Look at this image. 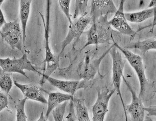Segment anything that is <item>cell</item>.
Instances as JSON below:
<instances>
[{
    "label": "cell",
    "mask_w": 156,
    "mask_h": 121,
    "mask_svg": "<svg viewBox=\"0 0 156 121\" xmlns=\"http://www.w3.org/2000/svg\"><path fill=\"white\" fill-rule=\"evenodd\" d=\"M51 1H47V16L46 22L44 16L41 12H39L40 15L42 19L44 30V37L45 39V55L44 63L46 64V68L44 70L41 75L50 76L51 73L57 69L58 66L59 58H55L53 54L49 45V23L50 17V5Z\"/></svg>",
    "instance_id": "cell-4"
},
{
    "label": "cell",
    "mask_w": 156,
    "mask_h": 121,
    "mask_svg": "<svg viewBox=\"0 0 156 121\" xmlns=\"http://www.w3.org/2000/svg\"><path fill=\"white\" fill-rule=\"evenodd\" d=\"M0 34L3 39L12 49L22 51V44H23V37L22 28L18 20L7 22L1 29Z\"/></svg>",
    "instance_id": "cell-7"
},
{
    "label": "cell",
    "mask_w": 156,
    "mask_h": 121,
    "mask_svg": "<svg viewBox=\"0 0 156 121\" xmlns=\"http://www.w3.org/2000/svg\"><path fill=\"white\" fill-rule=\"evenodd\" d=\"M4 2V1H0V32H1V29L7 22L4 15L3 12L1 7V5Z\"/></svg>",
    "instance_id": "cell-27"
},
{
    "label": "cell",
    "mask_w": 156,
    "mask_h": 121,
    "mask_svg": "<svg viewBox=\"0 0 156 121\" xmlns=\"http://www.w3.org/2000/svg\"><path fill=\"white\" fill-rule=\"evenodd\" d=\"M71 1L69 0H65V1H59V5L60 8L62 11L65 14L69 24V27H71L73 24V21L72 19V16L70 13V5Z\"/></svg>",
    "instance_id": "cell-23"
},
{
    "label": "cell",
    "mask_w": 156,
    "mask_h": 121,
    "mask_svg": "<svg viewBox=\"0 0 156 121\" xmlns=\"http://www.w3.org/2000/svg\"><path fill=\"white\" fill-rule=\"evenodd\" d=\"M0 67L5 72L19 73L28 79H30V78L25 72V70L37 73L40 75L42 74L32 64L26 53L19 59L0 58Z\"/></svg>",
    "instance_id": "cell-6"
},
{
    "label": "cell",
    "mask_w": 156,
    "mask_h": 121,
    "mask_svg": "<svg viewBox=\"0 0 156 121\" xmlns=\"http://www.w3.org/2000/svg\"><path fill=\"white\" fill-rule=\"evenodd\" d=\"M108 15L93 19L91 25L86 33L87 41L81 50L90 45L109 43L114 40L112 27L108 23Z\"/></svg>",
    "instance_id": "cell-1"
},
{
    "label": "cell",
    "mask_w": 156,
    "mask_h": 121,
    "mask_svg": "<svg viewBox=\"0 0 156 121\" xmlns=\"http://www.w3.org/2000/svg\"><path fill=\"white\" fill-rule=\"evenodd\" d=\"M77 121H91L84 99L73 98V100Z\"/></svg>",
    "instance_id": "cell-18"
},
{
    "label": "cell",
    "mask_w": 156,
    "mask_h": 121,
    "mask_svg": "<svg viewBox=\"0 0 156 121\" xmlns=\"http://www.w3.org/2000/svg\"><path fill=\"white\" fill-rule=\"evenodd\" d=\"M113 45L98 59H91L89 55H87L85 60L79 65L76 71V75L80 80L90 81L93 80L97 73L99 70L100 66L104 59L112 48Z\"/></svg>",
    "instance_id": "cell-8"
},
{
    "label": "cell",
    "mask_w": 156,
    "mask_h": 121,
    "mask_svg": "<svg viewBox=\"0 0 156 121\" xmlns=\"http://www.w3.org/2000/svg\"><path fill=\"white\" fill-rule=\"evenodd\" d=\"M13 81L9 73L5 72L0 67V89L8 94L13 86Z\"/></svg>",
    "instance_id": "cell-20"
},
{
    "label": "cell",
    "mask_w": 156,
    "mask_h": 121,
    "mask_svg": "<svg viewBox=\"0 0 156 121\" xmlns=\"http://www.w3.org/2000/svg\"><path fill=\"white\" fill-rule=\"evenodd\" d=\"M112 59V83L113 87L119 95L121 100L126 121H128L126 105L124 101L121 91V81L123 76L124 69L126 64V61L122 57V53L119 49H117L114 44L109 52Z\"/></svg>",
    "instance_id": "cell-2"
},
{
    "label": "cell",
    "mask_w": 156,
    "mask_h": 121,
    "mask_svg": "<svg viewBox=\"0 0 156 121\" xmlns=\"http://www.w3.org/2000/svg\"><path fill=\"white\" fill-rule=\"evenodd\" d=\"M64 121H77L76 116L74 105L72 100L70 101L69 111Z\"/></svg>",
    "instance_id": "cell-25"
},
{
    "label": "cell",
    "mask_w": 156,
    "mask_h": 121,
    "mask_svg": "<svg viewBox=\"0 0 156 121\" xmlns=\"http://www.w3.org/2000/svg\"><path fill=\"white\" fill-rule=\"evenodd\" d=\"M37 121H48L47 119L45 118V115L44 114L43 110L41 113L40 116L38 119Z\"/></svg>",
    "instance_id": "cell-28"
},
{
    "label": "cell",
    "mask_w": 156,
    "mask_h": 121,
    "mask_svg": "<svg viewBox=\"0 0 156 121\" xmlns=\"http://www.w3.org/2000/svg\"><path fill=\"white\" fill-rule=\"evenodd\" d=\"M88 1H76L75 9L74 11L73 19L85 16L88 14Z\"/></svg>",
    "instance_id": "cell-21"
},
{
    "label": "cell",
    "mask_w": 156,
    "mask_h": 121,
    "mask_svg": "<svg viewBox=\"0 0 156 121\" xmlns=\"http://www.w3.org/2000/svg\"><path fill=\"white\" fill-rule=\"evenodd\" d=\"M125 1H121L117 11L111 20L108 21L110 26L114 28L120 33L126 35L133 36L135 34V32L129 26L128 22L125 17L124 12V4Z\"/></svg>",
    "instance_id": "cell-12"
},
{
    "label": "cell",
    "mask_w": 156,
    "mask_h": 121,
    "mask_svg": "<svg viewBox=\"0 0 156 121\" xmlns=\"http://www.w3.org/2000/svg\"><path fill=\"white\" fill-rule=\"evenodd\" d=\"M13 83L22 92L24 98L43 104H47V99L44 97L39 87L32 84H21L16 81H14Z\"/></svg>",
    "instance_id": "cell-13"
},
{
    "label": "cell",
    "mask_w": 156,
    "mask_h": 121,
    "mask_svg": "<svg viewBox=\"0 0 156 121\" xmlns=\"http://www.w3.org/2000/svg\"><path fill=\"white\" fill-rule=\"evenodd\" d=\"M156 1H151L149 3V5L147 7V8H153L156 7Z\"/></svg>",
    "instance_id": "cell-29"
},
{
    "label": "cell",
    "mask_w": 156,
    "mask_h": 121,
    "mask_svg": "<svg viewBox=\"0 0 156 121\" xmlns=\"http://www.w3.org/2000/svg\"><path fill=\"white\" fill-rule=\"evenodd\" d=\"M27 99L26 98L19 100L16 105V121H27V117L25 111V105Z\"/></svg>",
    "instance_id": "cell-22"
},
{
    "label": "cell",
    "mask_w": 156,
    "mask_h": 121,
    "mask_svg": "<svg viewBox=\"0 0 156 121\" xmlns=\"http://www.w3.org/2000/svg\"><path fill=\"white\" fill-rule=\"evenodd\" d=\"M74 96L69 94L56 92H50L48 94V99L47 100V109L45 114V117L48 119L50 113L56 107L60 105L73 100Z\"/></svg>",
    "instance_id": "cell-15"
},
{
    "label": "cell",
    "mask_w": 156,
    "mask_h": 121,
    "mask_svg": "<svg viewBox=\"0 0 156 121\" xmlns=\"http://www.w3.org/2000/svg\"><path fill=\"white\" fill-rule=\"evenodd\" d=\"M156 7L147 8L135 12H125V17L128 22L133 23H142L156 15Z\"/></svg>",
    "instance_id": "cell-17"
},
{
    "label": "cell",
    "mask_w": 156,
    "mask_h": 121,
    "mask_svg": "<svg viewBox=\"0 0 156 121\" xmlns=\"http://www.w3.org/2000/svg\"><path fill=\"white\" fill-rule=\"evenodd\" d=\"M5 93L0 89V113L8 106V99Z\"/></svg>",
    "instance_id": "cell-26"
},
{
    "label": "cell",
    "mask_w": 156,
    "mask_h": 121,
    "mask_svg": "<svg viewBox=\"0 0 156 121\" xmlns=\"http://www.w3.org/2000/svg\"><path fill=\"white\" fill-rule=\"evenodd\" d=\"M97 98L92 106V121H104L105 118L108 111V104L111 97L115 93V89H97Z\"/></svg>",
    "instance_id": "cell-9"
},
{
    "label": "cell",
    "mask_w": 156,
    "mask_h": 121,
    "mask_svg": "<svg viewBox=\"0 0 156 121\" xmlns=\"http://www.w3.org/2000/svg\"><path fill=\"white\" fill-rule=\"evenodd\" d=\"M115 47L123 54L125 58L129 63L130 65L133 69L139 80L140 84V93L138 96L141 98L144 95L147 88L148 81L145 73V67L143 59L140 55L134 54L128 49L122 48L117 42L113 41Z\"/></svg>",
    "instance_id": "cell-3"
},
{
    "label": "cell",
    "mask_w": 156,
    "mask_h": 121,
    "mask_svg": "<svg viewBox=\"0 0 156 121\" xmlns=\"http://www.w3.org/2000/svg\"><path fill=\"white\" fill-rule=\"evenodd\" d=\"M42 78L41 81L42 85L44 81H47L52 86L58 88L66 94L74 96V94L78 90L91 88L95 82L94 80L90 81L85 80H63L57 79L45 75H41Z\"/></svg>",
    "instance_id": "cell-5"
},
{
    "label": "cell",
    "mask_w": 156,
    "mask_h": 121,
    "mask_svg": "<svg viewBox=\"0 0 156 121\" xmlns=\"http://www.w3.org/2000/svg\"><path fill=\"white\" fill-rule=\"evenodd\" d=\"M32 1L29 0H22L20 2V10L19 17L21 21L22 37H23V45L25 46L26 41V34L27 23L30 17L31 10V5Z\"/></svg>",
    "instance_id": "cell-16"
},
{
    "label": "cell",
    "mask_w": 156,
    "mask_h": 121,
    "mask_svg": "<svg viewBox=\"0 0 156 121\" xmlns=\"http://www.w3.org/2000/svg\"><path fill=\"white\" fill-rule=\"evenodd\" d=\"M117 8L113 1H92L90 16L93 19L115 13Z\"/></svg>",
    "instance_id": "cell-14"
},
{
    "label": "cell",
    "mask_w": 156,
    "mask_h": 121,
    "mask_svg": "<svg viewBox=\"0 0 156 121\" xmlns=\"http://www.w3.org/2000/svg\"><path fill=\"white\" fill-rule=\"evenodd\" d=\"M126 48L140 50L143 55H145L150 50H156V38L152 37L143 41H139L134 42Z\"/></svg>",
    "instance_id": "cell-19"
},
{
    "label": "cell",
    "mask_w": 156,
    "mask_h": 121,
    "mask_svg": "<svg viewBox=\"0 0 156 121\" xmlns=\"http://www.w3.org/2000/svg\"><path fill=\"white\" fill-rule=\"evenodd\" d=\"M67 104V101H66L60 105L52 111L54 121H64Z\"/></svg>",
    "instance_id": "cell-24"
},
{
    "label": "cell",
    "mask_w": 156,
    "mask_h": 121,
    "mask_svg": "<svg viewBox=\"0 0 156 121\" xmlns=\"http://www.w3.org/2000/svg\"><path fill=\"white\" fill-rule=\"evenodd\" d=\"M92 19L90 15H85L75 19L71 27H69L66 36L62 42V49L58 57L63 53L66 47L74 40H78L87 27L91 23Z\"/></svg>",
    "instance_id": "cell-10"
},
{
    "label": "cell",
    "mask_w": 156,
    "mask_h": 121,
    "mask_svg": "<svg viewBox=\"0 0 156 121\" xmlns=\"http://www.w3.org/2000/svg\"><path fill=\"white\" fill-rule=\"evenodd\" d=\"M122 79L129 90L132 96V101L130 104L126 105V109L128 111L133 121H144L145 116V108L143 102L136 93L133 89L129 82L123 76Z\"/></svg>",
    "instance_id": "cell-11"
}]
</instances>
